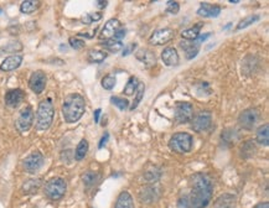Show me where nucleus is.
Wrapping results in <instances>:
<instances>
[{"label":"nucleus","mask_w":269,"mask_h":208,"mask_svg":"<svg viewBox=\"0 0 269 208\" xmlns=\"http://www.w3.org/2000/svg\"><path fill=\"white\" fill-rule=\"evenodd\" d=\"M212 187L211 180L205 174H196L192 177L191 192L187 196V207L189 208H206L211 202Z\"/></svg>","instance_id":"1"},{"label":"nucleus","mask_w":269,"mask_h":208,"mask_svg":"<svg viewBox=\"0 0 269 208\" xmlns=\"http://www.w3.org/2000/svg\"><path fill=\"white\" fill-rule=\"evenodd\" d=\"M86 112L85 98L78 93L69 94L62 104V115L66 123L78 122Z\"/></svg>","instance_id":"2"},{"label":"nucleus","mask_w":269,"mask_h":208,"mask_svg":"<svg viewBox=\"0 0 269 208\" xmlns=\"http://www.w3.org/2000/svg\"><path fill=\"white\" fill-rule=\"evenodd\" d=\"M54 115L55 108L52 100L50 98L44 99L39 104L38 113H36V128H38V130H47L54 122Z\"/></svg>","instance_id":"3"},{"label":"nucleus","mask_w":269,"mask_h":208,"mask_svg":"<svg viewBox=\"0 0 269 208\" xmlns=\"http://www.w3.org/2000/svg\"><path fill=\"white\" fill-rule=\"evenodd\" d=\"M67 191V184L61 177H52L45 184L44 192L46 197L51 201H58L65 196Z\"/></svg>","instance_id":"4"},{"label":"nucleus","mask_w":269,"mask_h":208,"mask_svg":"<svg viewBox=\"0 0 269 208\" xmlns=\"http://www.w3.org/2000/svg\"><path fill=\"white\" fill-rule=\"evenodd\" d=\"M192 136L187 133H176L170 137L169 148L176 154L190 153L192 149Z\"/></svg>","instance_id":"5"},{"label":"nucleus","mask_w":269,"mask_h":208,"mask_svg":"<svg viewBox=\"0 0 269 208\" xmlns=\"http://www.w3.org/2000/svg\"><path fill=\"white\" fill-rule=\"evenodd\" d=\"M194 118V107L189 102H180L176 104L175 113H174V119L178 124H186L191 122Z\"/></svg>","instance_id":"6"},{"label":"nucleus","mask_w":269,"mask_h":208,"mask_svg":"<svg viewBox=\"0 0 269 208\" xmlns=\"http://www.w3.org/2000/svg\"><path fill=\"white\" fill-rule=\"evenodd\" d=\"M33 124V112L31 107H25L21 109L15 120V128L19 133H25L31 129Z\"/></svg>","instance_id":"7"},{"label":"nucleus","mask_w":269,"mask_h":208,"mask_svg":"<svg viewBox=\"0 0 269 208\" xmlns=\"http://www.w3.org/2000/svg\"><path fill=\"white\" fill-rule=\"evenodd\" d=\"M212 115L211 112L201 111L191 119V129L196 133H203L211 126Z\"/></svg>","instance_id":"8"},{"label":"nucleus","mask_w":269,"mask_h":208,"mask_svg":"<svg viewBox=\"0 0 269 208\" xmlns=\"http://www.w3.org/2000/svg\"><path fill=\"white\" fill-rule=\"evenodd\" d=\"M259 119V112L257 108L245 109L238 117V124L246 130H252Z\"/></svg>","instance_id":"9"},{"label":"nucleus","mask_w":269,"mask_h":208,"mask_svg":"<svg viewBox=\"0 0 269 208\" xmlns=\"http://www.w3.org/2000/svg\"><path fill=\"white\" fill-rule=\"evenodd\" d=\"M175 38V30L172 27H164V29L155 30L151 33L149 39V44L154 46H161V45H166L173 39Z\"/></svg>","instance_id":"10"},{"label":"nucleus","mask_w":269,"mask_h":208,"mask_svg":"<svg viewBox=\"0 0 269 208\" xmlns=\"http://www.w3.org/2000/svg\"><path fill=\"white\" fill-rule=\"evenodd\" d=\"M44 156L40 151H35V153L30 154L26 156L22 161V167L27 174H36L44 165Z\"/></svg>","instance_id":"11"},{"label":"nucleus","mask_w":269,"mask_h":208,"mask_svg":"<svg viewBox=\"0 0 269 208\" xmlns=\"http://www.w3.org/2000/svg\"><path fill=\"white\" fill-rule=\"evenodd\" d=\"M46 75L43 71H35L29 80V87L35 94H41L46 87Z\"/></svg>","instance_id":"12"},{"label":"nucleus","mask_w":269,"mask_h":208,"mask_svg":"<svg viewBox=\"0 0 269 208\" xmlns=\"http://www.w3.org/2000/svg\"><path fill=\"white\" fill-rule=\"evenodd\" d=\"M120 27V21L118 19H109V20L106 22L105 26H103L102 31L99 33V39L102 41H107V40H111V39H113L114 33L117 32V30H118Z\"/></svg>","instance_id":"13"},{"label":"nucleus","mask_w":269,"mask_h":208,"mask_svg":"<svg viewBox=\"0 0 269 208\" xmlns=\"http://www.w3.org/2000/svg\"><path fill=\"white\" fill-rule=\"evenodd\" d=\"M25 99V93L21 89H11L5 94V104H7L9 108H16L20 104L24 102Z\"/></svg>","instance_id":"14"},{"label":"nucleus","mask_w":269,"mask_h":208,"mask_svg":"<svg viewBox=\"0 0 269 208\" xmlns=\"http://www.w3.org/2000/svg\"><path fill=\"white\" fill-rule=\"evenodd\" d=\"M137 60L140 61L143 64H144L147 68H150V67H154L156 64V56L151 50L149 49H140L136 53Z\"/></svg>","instance_id":"15"},{"label":"nucleus","mask_w":269,"mask_h":208,"mask_svg":"<svg viewBox=\"0 0 269 208\" xmlns=\"http://www.w3.org/2000/svg\"><path fill=\"white\" fill-rule=\"evenodd\" d=\"M161 60L162 62L169 67L178 66L179 62H180L178 50L175 47H166V49H164V51L161 52Z\"/></svg>","instance_id":"16"},{"label":"nucleus","mask_w":269,"mask_h":208,"mask_svg":"<svg viewBox=\"0 0 269 208\" xmlns=\"http://www.w3.org/2000/svg\"><path fill=\"white\" fill-rule=\"evenodd\" d=\"M22 60H24L22 55H11L3 61V63L0 64V70L4 72L14 71V70L20 67V64L22 63Z\"/></svg>","instance_id":"17"},{"label":"nucleus","mask_w":269,"mask_h":208,"mask_svg":"<svg viewBox=\"0 0 269 208\" xmlns=\"http://www.w3.org/2000/svg\"><path fill=\"white\" fill-rule=\"evenodd\" d=\"M220 5H212L209 3H203L200 9L197 10V15L204 16V18H217L221 14Z\"/></svg>","instance_id":"18"},{"label":"nucleus","mask_w":269,"mask_h":208,"mask_svg":"<svg viewBox=\"0 0 269 208\" xmlns=\"http://www.w3.org/2000/svg\"><path fill=\"white\" fill-rule=\"evenodd\" d=\"M159 197V193L156 191L155 187L153 186H148L145 188H143L139 193V199L143 204H151L156 201Z\"/></svg>","instance_id":"19"},{"label":"nucleus","mask_w":269,"mask_h":208,"mask_svg":"<svg viewBox=\"0 0 269 208\" xmlns=\"http://www.w3.org/2000/svg\"><path fill=\"white\" fill-rule=\"evenodd\" d=\"M179 46H180V49L185 52L187 60H192V58L197 56L198 51H200V45L194 41L184 40L179 44Z\"/></svg>","instance_id":"20"},{"label":"nucleus","mask_w":269,"mask_h":208,"mask_svg":"<svg viewBox=\"0 0 269 208\" xmlns=\"http://www.w3.org/2000/svg\"><path fill=\"white\" fill-rule=\"evenodd\" d=\"M234 206H236V197L231 193L221 195L214 202V208H234Z\"/></svg>","instance_id":"21"},{"label":"nucleus","mask_w":269,"mask_h":208,"mask_svg":"<svg viewBox=\"0 0 269 208\" xmlns=\"http://www.w3.org/2000/svg\"><path fill=\"white\" fill-rule=\"evenodd\" d=\"M41 184H43L41 179H30L24 182L21 190L25 195H35V193H38V191L40 190Z\"/></svg>","instance_id":"22"},{"label":"nucleus","mask_w":269,"mask_h":208,"mask_svg":"<svg viewBox=\"0 0 269 208\" xmlns=\"http://www.w3.org/2000/svg\"><path fill=\"white\" fill-rule=\"evenodd\" d=\"M203 25H204L203 22H197V24L194 25L192 27H190V29L184 30V31L181 32V38L186 41H195L196 39L200 36V31L201 29H203Z\"/></svg>","instance_id":"23"},{"label":"nucleus","mask_w":269,"mask_h":208,"mask_svg":"<svg viewBox=\"0 0 269 208\" xmlns=\"http://www.w3.org/2000/svg\"><path fill=\"white\" fill-rule=\"evenodd\" d=\"M114 208H134L133 197L130 196V193L127 192V191L120 192Z\"/></svg>","instance_id":"24"},{"label":"nucleus","mask_w":269,"mask_h":208,"mask_svg":"<svg viewBox=\"0 0 269 208\" xmlns=\"http://www.w3.org/2000/svg\"><path fill=\"white\" fill-rule=\"evenodd\" d=\"M256 153L257 146L253 140H247V142L243 143L242 148H241V156H242L243 159H249V157L254 156Z\"/></svg>","instance_id":"25"},{"label":"nucleus","mask_w":269,"mask_h":208,"mask_svg":"<svg viewBox=\"0 0 269 208\" xmlns=\"http://www.w3.org/2000/svg\"><path fill=\"white\" fill-rule=\"evenodd\" d=\"M24 49L22 44L20 41H14L10 42V44L5 45V46L0 47V56L2 55H10V53H16L20 52Z\"/></svg>","instance_id":"26"},{"label":"nucleus","mask_w":269,"mask_h":208,"mask_svg":"<svg viewBox=\"0 0 269 208\" xmlns=\"http://www.w3.org/2000/svg\"><path fill=\"white\" fill-rule=\"evenodd\" d=\"M257 143L263 146L269 145V125L264 124L259 126L257 130Z\"/></svg>","instance_id":"27"},{"label":"nucleus","mask_w":269,"mask_h":208,"mask_svg":"<svg viewBox=\"0 0 269 208\" xmlns=\"http://www.w3.org/2000/svg\"><path fill=\"white\" fill-rule=\"evenodd\" d=\"M107 53L102 50H91L87 56V60L91 63H102L107 58Z\"/></svg>","instance_id":"28"},{"label":"nucleus","mask_w":269,"mask_h":208,"mask_svg":"<svg viewBox=\"0 0 269 208\" xmlns=\"http://www.w3.org/2000/svg\"><path fill=\"white\" fill-rule=\"evenodd\" d=\"M88 149H89V145H88V142H87L86 139H82L80 143H78L77 148H76V151H75V159L77 160V161H81V160H83L87 155V153H88Z\"/></svg>","instance_id":"29"},{"label":"nucleus","mask_w":269,"mask_h":208,"mask_svg":"<svg viewBox=\"0 0 269 208\" xmlns=\"http://www.w3.org/2000/svg\"><path fill=\"white\" fill-rule=\"evenodd\" d=\"M40 7V2L38 0H25L21 3L20 11L22 14H32Z\"/></svg>","instance_id":"30"},{"label":"nucleus","mask_w":269,"mask_h":208,"mask_svg":"<svg viewBox=\"0 0 269 208\" xmlns=\"http://www.w3.org/2000/svg\"><path fill=\"white\" fill-rule=\"evenodd\" d=\"M82 181L87 190H89V188L96 186L98 181V174L94 172V171H87V172L83 174Z\"/></svg>","instance_id":"31"},{"label":"nucleus","mask_w":269,"mask_h":208,"mask_svg":"<svg viewBox=\"0 0 269 208\" xmlns=\"http://www.w3.org/2000/svg\"><path fill=\"white\" fill-rule=\"evenodd\" d=\"M161 177V170L156 166H151L144 172V179L148 182H156Z\"/></svg>","instance_id":"32"},{"label":"nucleus","mask_w":269,"mask_h":208,"mask_svg":"<svg viewBox=\"0 0 269 208\" xmlns=\"http://www.w3.org/2000/svg\"><path fill=\"white\" fill-rule=\"evenodd\" d=\"M138 86H139L138 78L134 77V76H131L129 80H128L127 84H125L124 89H123V94L133 95L137 92V89H138Z\"/></svg>","instance_id":"33"},{"label":"nucleus","mask_w":269,"mask_h":208,"mask_svg":"<svg viewBox=\"0 0 269 208\" xmlns=\"http://www.w3.org/2000/svg\"><path fill=\"white\" fill-rule=\"evenodd\" d=\"M102 47H105V49L108 50L109 52H118L123 49V42L114 40V39H111V40L103 41Z\"/></svg>","instance_id":"34"},{"label":"nucleus","mask_w":269,"mask_h":208,"mask_svg":"<svg viewBox=\"0 0 269 208\" xmlns=\"http://www.w3.org/2000/svg\"><path fill=\"white\" fill-rule=\"evenodd\" d=\"M116 83L117 80L113 75L105 76V77L102 78V81H100V84H102V87L106 89V91H112V89L116 87Z\"/></svg>","instance_id":"35"},{"label":"nucleus","mask_w":269,"mask_h":208,"mask_svg":"<svg viewBox=\"0 0 269 208\" xmlns=\"http://www.w3.org/2000/svg\"><path fill=\"white\" fill-rule=\"evenodd\" d=\"M259 19H260L259 15H249V16H247V18H245V19H243V20H241L240 22H238V25H237L236 29L237 30L246 29V27H248L249 25H253L254 22L258 21Z\"/></svg>","instance_id":"36"},{"label":"nucleus","mask_w":269,"mask_h":208,"mask_svg":"<svg viewBox=\"0 0 269 208\" xmlns=\"http://www.w3.org/2000/svg\"><path fill=\"white\" fill-rule=\"evenodd\" d=\"M144 92H145L144 83H139L138 89H137V92H136V99H134L133 104L130 106V111H134V109H137V107L139 106V103L142 102L143 97H144Z\"/></svg>","instance_id":"37"},{"label":"nucleus","mask_w":269,"mask_h":208,"mask_svg":"<svg viewBox=\"0 0 269 208\" xmlns=\"http://www.w3.org/2000/svg\"><path fill=\"white\" fill-rule=\"evenodd\" d=\"M111 103L120 109V111H125L129 107V102L122 97H111Z\"/></svg>","instance_id":"38"},{"label":"nucleus","mask_w":269,"mask_h":208,"mask_svg":"<svg viewBox=\"0 0 269 208\" xmlns=\"http://www.w3.org/2000/svg\"><path fill=\"white\" fill-rule=\"evenodd\" d=\"M69 44H70V46L75 50H81L85 47V41L81 40V39H78V38H70Z\"/></svg>","instance_id":"39"},{"label":"nucleus","mask_w":269,"mask_h":208,"mask_svg":"<svg viewBox=\"0 0 269 208\" xmlns=\"http://www.w3.org/2000/svg\"><path fill=\"white\" fill-rule=\"evenodd\" d=\"M179 10H180V5H179L178 2H167L166 10H165L166 13L175 15V14L179 13Z\"/></svg>","instance_id":"40"},{"label":"nucleus","mask_w":269,"mask_h":208,"mask_svg":"<svg viewBox=\"0 0 269 208\" xmlns=\"http://www.w3.org/2000/svg\"><path fill=\"white\" fill-rule=\"evenodd\" d=\"M102 19V15L99 13H94V14H88V15H85V18L82 19V21L85 24H91L93 21H98Z\"/></svg>","instance_id":"41"},{"label":"nucleus","mask_w":269,"mask_h":208,"mask_svg":"<svg viewBox=\"0 0 269 208\" xmlns=\"http://www.w3.org/2000/svg\"><path fill=\"white\" fill-rule=\"evenodd\" d=\"M137 47V44H129L127 45V46L123 49V52H122V56L123 57H125V56H129L131 52H134V50H136Z\"/></svg>","instance_id":"42"},{"label":"nucleus","mask_w":269,"mask_h":208,"mask_svg":"<svg viewBox=\"0 0 269 208\" xmlns=\"http://www.w3.org/2000/svg\"><path fill=\"white\" fill-rule=\"evenodd\" d=\"M125 29H123L122 26L119 27L118 30H117V32L114 33V36H113V39L114 40H117V41H122V39H124V36H125Z\"/></svg>","instance_id":"43"},{"label":"nucleus","mask_w":269,"mask_h":208,"mask_svg":"<svg viewBox=\"0 0 269 208\" xmlns=\"http://www.w3.org/2000/svg\"><path fill=\"white\" fill-rule=\"evenodd\" d=\"M210 36H211V32H206V33H204V35H200V36H198V38L197 39H196V42H197V44L198 45H200L201 44V42H204V41H206L207 40V39H209L210 38Z\"/></svg>","instance_id":"44"},{"label":"nucleus","mask_w":269,"mask_h":208,"mask_svg":"<svg viewBox=\"0 0 269 208\" xmlns=\"http://www.w3.org/2000/svg\"><path fill=\"white\" fill-rule=\"evenodd\" d=\"M108 139H109V134L108 133H106L105 135H103L102 139H100V142H99V145H98V148L99 149H102L103 148V145L106 144V143L108 142Z\"/></svg>","instance_id":"45"},{"label":"nucleus","mask_w":269,"mask_h":208,"mask_svg":"<svg viewBox=\"0 0 269 208\" xmlns=\"http://www.w3.org/2000/svg\"><path fill=\"white\" fill-rule=\"evenodd\" d=\"M253 208H269V203L268 202H260V203L254 206Z\"/></svg>","instance_id":"46"},{"label":"nucleus","mask_w":269,"mask_h":208,"mask_svg":"<svg viewBox=\"0 0 269 208\" xmlns=\"http://www.w3.org/2000/svg\"><path fill=\"white\" fill-rule=\"evenodd\" d=\"M100 109H96V112H94V122L98 123L99 122V115H100Z\"/></svg>","instance_id":"47"},{"label":"nucleus","mask_w":269,"mask_h":208,"mask_svg":"<svg viewBox=\"0 0 269 208\" xmlns=\"http://www.w3.org/2000/svg\"><path fill=\"white\" fill-rule=\"evenodd\" d=\"M97 4H98V8H100V9H103V8L107 7L108 3L107 2H97Z\"/></svg>","instance_id":"48"},{"label":"nucleus","mask_w":269,"mask_h":208,"mask_svg":"<svg viewBox=\"0 0 269 208\" xmlns=\"http://www.w3.org/2000/svg\"><path fill=\"white\" fill-rule=\"evenodd\" d=\"M229 3H231V4H238V0H229Z\"/></svg>","instance_id":"49"},{"label":"nucleus","mask_w":269,"mask_h":208,"mask_svg":"<svg viewBox=\"0 0 269 208\" xmlns=\"http://www.w3.org/2000/svg\"><path fill=\"white\" fill-rule=\"evenodd\" d=\"M231 25H232V24H227V26L225 27V30H227V29H229V27H231Z\"/></svg>","instance_id":"50"},{"label":"nucleus","mask_w":269,"mask_h":208,"mask_svg":"<svg viewBox=\"0 0 269 208\" xmlns=\"http://www.w3.org/2000/svg\"><path fill=\"white\" fill-rule=\"evenodd\" d=\"M3 14V10H2V8H0V15H2Z\"/></svg>","instance_id":"51"}]
</instances>
